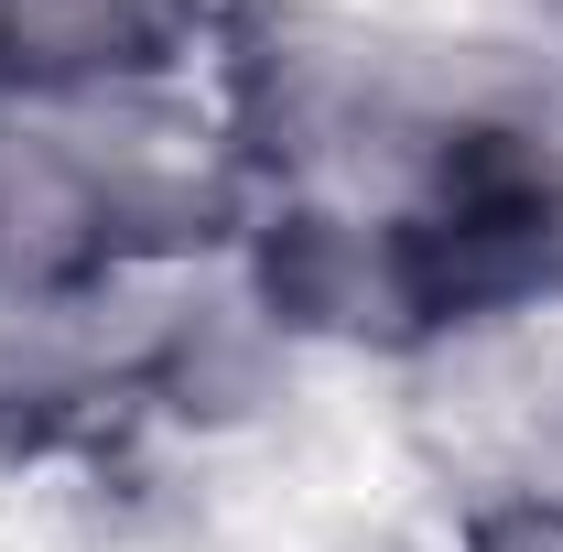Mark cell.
<instances>
[{"mask_svg": "<svg viewBox=\"0 0 563 552\" xmlns=\"http://www.w3.org/2000/svg\"><path fill=\"white\" fill-rule=\"evenodd\" d=\"M542 22H553V33H563V0H542Z\"/></svg>", "mask_w": 563, "mask_h": 552, "instance_id": "cell-1", "label": "cell"}]
</instances>
